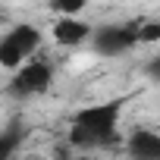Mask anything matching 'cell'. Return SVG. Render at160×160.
<instances>
[{"instance_id":"1","label":"cell","mask_w":160,"mask_h":160,"mask_svg":"<svg viewBox=\"0 0 160 160\" xmlns=\"http://www.w3.org/2000/svg\"><path fill=\"white\" fill-rule=\"evenodd\" d=\"M126 98L107 101V104H94L85 107L72 116V129H69V144L78 151H91V148H104V144H116L119 132L116 122L122 116Z\"/></svg>"},{"instance_id":"2","label":"cell","mask_w":160,"mask_h":160,"mask_svg":"<svg viewBox=\"0 0 160 160\" xmlns=\"http://www.w3.org/2000/svg\"><path fill=\"white\" fill-rule=\"evenodd\" d=\"M50 78H53V69L47 60H32L28 66H19L13 82H10V91L16 98H35V94H44L50 88Z\"/></svg>"},{"instance_id":"3","label":"cell","mask_w":160,"mask_h":160,"mask_svg":"<svg viewBox=\"0 0 160 160\" xmlns=\"http://www.w3.org/2000/svg\"><path fill=\"white\" fill-rule=\"evenodd\" d=\"M135 32H138V22L107 25V28H101V32L91 35V44H94V50L104 53V57H119V53H126V50H132V47L138 44Z\"/></svg>"},{"instance_id":"4","label":"cell","mask_w":160,"mask_h":160,"mask_svg":"<svg viewBox=\"0 0 160 160\" xmlns=\"http://www.w3.org/2000/svg\"><path fill=\"white\" fill-rule=\"evenodd\" d=\"M88 38H91V25L75 19V16H60L53 22V41L63 44V47H75V44H82Z\"/></svg>"},{"instance_id":"5","label":"cell","mask_w":160,"mask_h":160,"mask_svg":"<svg viewBox=\"0 0 160 160\" xmlns=\"http://www.w3.org/2000/svg\"><path fill=\"white\" fill-rule=\"evenodd\" d=\"M129 154L135 160H160V135L151 129H135L129 135Z\"/></svg>"},{"instance_id":"6","label":"cell","mask_w":160,"mask_h":160,"mask_svg":"<svg viewBox=\"0 0 160 160\" xmlns=\"http://www.w3.org/2000/svg\"><path fill=\"white\" fill-rule=\"evenodd\" d=\"M3 38H7L25 60L41 47V32H38L35 25H16V28H10V35H3Z\"/></svg>"},{"instance_id":"7","label":"cell","mask_w":160,"mask_h":160,"mask_svg":"<svg viewBox=\"0 0 160 160\" xmlns=\"http://www.w3.org/2000/svg\"><path fill=\"white\" fill-rule=\"evenodd\" d=\"M25 141V129L19 126V122H13V126H7L3 132H0V160H10L16 151H19V144Z\"/></svg>"},{"instance_id":"8","label":"cell","mask_w":160,"mask_h":160,"mask_svg":"<svg viewBox=\"0 0 160 160\" xmlns=\"http://www.w3.org/2000/svg\"><path fill=\"white\" fill-rule=\"evenodd\" d=\"M25 63V57L7 41V38H0V66H3V69H10V72H16L19 66Z\"/></svg>"},{"instance_id":"9","label":"cell","mask_w":160,"mask_h":160,"mask_svg":"<svg viewBox=\"0 0 160 160\" xmlns=\"http://www.w3.org/2000/svg\"><path fill=\"white\" fill-rule=\"evenodd\" d=\"M88 0H50V10L60 13V16H78L85 10Z\"/></svg>"},{"instance_id":"10","label":"cell","mask_w":160,"mask_h":160,"mask_svg":"<svg viewBox=\"0 0 160 160\" xmlns=\"http://www.w3.org/2000/svg\"><path fill=\"white\" fill-rule=\"evenodd\" d=\"M135 38H138V44H154V41H160V25L157 22H138Z\"/></svg>"},{"instance_id":"11","label":"cell","mask_w":160,"mask_h":160,"mask_svg":"<svg viewBox=\"0 0 160 160\" xmlns=\"http://www.w3.org/2000/svg\"><path fill=\"white\" fill-rule=\"evenodd\" d=\"M72 160H94L91 154H78V157H72Z\"/></svg>"}]
</instances>
